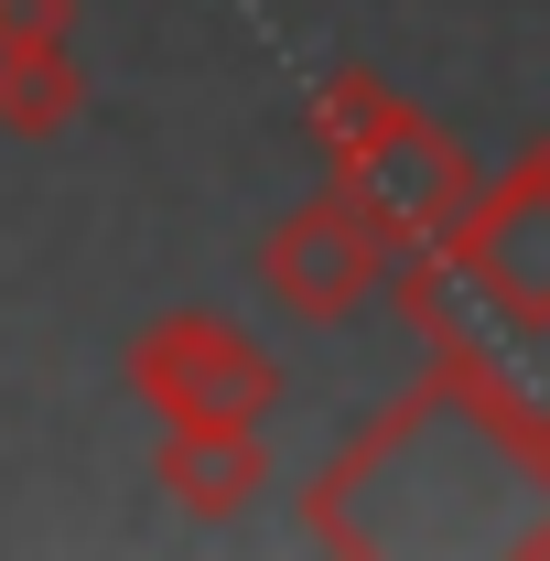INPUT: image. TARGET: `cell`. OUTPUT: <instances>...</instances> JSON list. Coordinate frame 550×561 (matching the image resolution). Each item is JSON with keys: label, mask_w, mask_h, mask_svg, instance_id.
Listing matches in <instances>:
<instances>
[{"label": "cell", "mask_w": 550, "mask_h": 561, "mask_svg": "<svg viewBox=\"0 0 550 561\" xmlns=\"http://www.w3.org/2000/svg\"><path fill=\"white\" fill-rule=\"evenodd\" d=\"M33 33H76V0H0V44H33Z\"/></svg>", "instance_id": "8"}, {"label": "cell", "mask_w": 550, "mask_h": 561, "mask_svg": "<svg viewBox=\"0 0 550 561\" xmlns=\"http://www.w3.org/2000/svg\"><path fill=\"white\" fill-rule=\"evenodd\" d=\"M335 195L367 216L378 249H421V238H443L454 206L475 195V162H465V140H454V130H432L421 108H400V119L335 173Z\"/></svg>", "instance_id": "3"}, {"label": "cell", "mask_w": 550, "mask_h": 561, "mask_svg": "<svg viewBox=\"0 0 550 561\" xmlns=\"http://www.w3.org/2000/svg\"><path fill=\"white\" fill-rule=\"evenodd\" d=\"M76 119H87V66H76L66 33L0 44V130L11 140H66Z\"/></svg>", "instance_id": "6"}, {"label": "cell", "mask_w": 550, "mask_h": 561, "mask_svg": "<svg viewBox=\"0 0 550 561\" xmlns=\"http://www.w3.org/2000/svg\"><path fill=\"white\" fill-rule=\"evenodd\" d=\"M400 108H411V98H400V87H389L378 66H335L324 87H313V108H302V130L324 140V173H345V162H356L367 140L389 130Z\"/></svg>", "instance_id": "7"}, {"label": "cell", "mask_w": 550, "mask_h": 561, "mask_svg": "<svg viewBox=\"0 0 550 561\" xmlns=\"http://www.w3.org/2000/svg\"><path fill=\"white\" fill-rule=\"evenodd\" d=\"M130 400H151L162 432H260L280 411V356L227 313H162L130 335Z\"/></svg>", "instance_id": "1"}, {"label": "cell", "mask_w": 550, "mask_h": 561, "mask_svg": "<svg viewBox=\"0 0 550 561\" xmlns=\"http://www.w3.org/2000/svg\"><path fill=\"white\" fill-rule=\"evenodd\" d=\"M378 271H389V249L367 238V216L345 206L335 184L260 238V291H271L291 324H345V313H367Z\"/></svg>", "instance_id": "4"}, {"label": "cell", "mask_w": 550, "mask_h": 561, "mask_svg": "<svg viewBox=\"0 0 550 561\" xmlns=\"http://www.w3.org/2000/svg\"><path fill=\"white\" fill-rule=\"evenodd\" d=\"M271 486L260 432H162V496L184 518H249Z\"/></svg>", "instance_id": "5"}, {"label": "cell", "mask_w": 550, "mask_h": 561, "mask_svg": "<svg viewBox=\"0 0 550 561\" xmlns=\"http://www.w3.org/2000/svg\"><path fill=\"white\" fill-rule=\"evenodd\" d=\"M432 249L454 260L465 302L507 324V346H529L550 324V151H518L496 184H475Z\"/></svg>", "instance_id": "2"}]
</instances>
